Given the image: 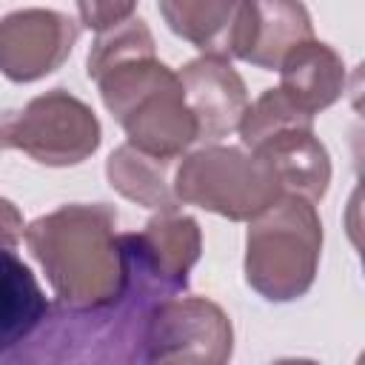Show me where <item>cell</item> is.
Listing matches in <instances>:
<instances>
[{
    "label": "cell",
    "mask_w": 365,
    "mask_h": 365,
    "mask_svg": "<svg viewBox=\"0 0 365 365\" xmlns=\"http://www.w3.org/2000/svg\"><path fill=\"white\" fill-rule=\"evenodd\" d=\"M248 222L245 282L268 302H291L308 294L322 251V222L314 202L282 194Z\"/></svg>",
    "instance_id": "obj_4"
},
{
    "label": "cell",
    "mask_w": 365,
    "mask_h": 365,
    "mask_svg": "<svg viewBox=\"0 0 365 365\" xmlns=\"http://www.w3.org/2000/svg\"><path fill=\"white\" fill-rule=\"evenodd\" d=\"M174 157H157L131 143H123L111 151L106 163V177L117 194L137 205L154 211H177L180 200L174 194Z\"/></svg>",
    "instance_id": "obj_16"
},
{
    "label": "cell",
    "mask_w": 365,
    "mask_h": 365,
    "mask_svg": "<svg viewBox=\"0 0 365 365\" xmlns=\"http://www.w3.org/2000/svg\"><path fill=\"white\" fill-rule=\"evenodd\" d=\"M177 77L182 86V97L197 123V140L214 143L237 131L248 108V91L242 77L234 71V66L225 57L202 54L185 63L177 71Z\"/></svg>",
    "instance_id": "obj_9"
},
{
    "label": "cell",
    "mask_w": 365,
    "mask_h": 365,
    "mask_svg": "<svg viewBox=\"0 0 365 365\" xmlns=\"http://www.w3.org/2000/svg\"><path fill=\"white\" fill-rule=\"evenodd\" d=\"M125 257L123 294L97 308L48 305L43 322L26 342L9 351V362H143V339L151 311L180 291L165 282L120 234Z\"/></svg>",
    "instance_id": "obj_2"
},
{
    "label": "cell",
    "mask_w": 365,
    "mask_h": 365,
    "mask_svg": "<svg viewBox=\"0 0 365 365\" xmlns=\"http://www.w3.org/2000/svg\"><path fill=\"white\" fill-rule=\"evenodd\" d=\"M174 194L185 205L248 222L285 191L277 171L259 154L234 145H205L177 163Z\"/></svg>",
    "instance_id": "obj_5"
},
{
    "label": "cell",
    "mask_w": 365,
    "mask_h": 365,
    "mask_svg": "<svg viewBox=\"0 0 365 365\" xmlns=\"http://www.w3.org/2000/svg\"><path fill=\"white\" fill-rule=\"evenodd\" d=\"M23 217L17 211V205L11 200H3L0 197V245H11L17 248L20 237H23Z\"/></svg>",
    "instance_id": "obj_18"
},
{
    "label": "cell",
    "mask_w": 365,
    "mask_h": 365,
    "mask_svg": "<svg viewBox=\"0 0 365 365\" xmlns=\"http://www.w3.org/2000/svg\"><path fill=\"white\" fill-rule=\"evenodd\" d=\"M279 88L302 106L308 114H317L334 106L345 91V63L342 57L319 40H302L279 63Z\"/></svg>",
    "instance_id": "obj_13"
},
{
    "label": "cell",
    "mask_w": 365,
    "mask_h": 365,
    "mask_svg": "<svg viewBox=\"0 0 365 365\" xmlns=\"http://www.w3.org/2000/svg\"><path fill=\"white\" fill-rule=\"evenodd\" d=\"M168 29L211 57H240L248 0H160Z\"/></svg>",
    "instance_id": "obj_11"
},
{
    "label": "cell",
    "mask_w": 365,
    "mask_h": 365,
    "mask_svg": "<svg viewBox=\"0 0 365 365\" xmlns=\"http://www.w3.org/2000/svg\"><path fill=\"white\" fill-rule=\"evenodd\" d=\"M314 37L308 9L299 0H248V23L240 60L277 71L282 57Z\"/></svg>",
    "instance_id": "obj_12"
},
{
    "label": "cell",
    "mask_w": 365,
    "mask_h": 365,
    "mask_svg": "<svg viewBox=\"0 0 365 365\" xmlns=\"http://www.w3.org/2000/svg\"><path fill=\"white\" fill-rule=\"evenodd\" d=\"M248 151L268 160L285 194H299L311 202L325 197L328 182H331V160L319 137H314V123L282 125L265 134Z\"/></svg>",
    "instance_id": "obj_10"
},
{
    "label": "cell",
    "mask_w": 365,
    "mask_h": 365,
    "mask_svg": "<svg viewBox=\"0 0 365 365\" xmlns=\"http://www.w3.org/2000/svg\"><path fill=\"white\" fill-rule=\"evenodd\" d=\"M86 66L131 145L180 160L197 140V123L182 97L180 77L157 60L154 37L143 20L128 17L100 31Z\"/></svg>",
    "instance_id": "obj_1"
},
{
    "label": "cell",
    "mask_w": 365,
    "mask_h": 365,
    "mask_svg": "<svg viewBox=\"0 0 365 365\" xmlns=\"http://www.w3.org/2000/svg\"><path fill=\"white\" fill-rule=\"evenodd\" d=\"M143 259L177 291L188 288V274L200 259L202 237L194 217L177 211H160L145 222L143 231L128 234Z\"/></svg>",
    "instance_id": "obj_14"
},
{
    "label": "cell",
    "mask_w": 365,
    "mask_h": 365,
    "mask_svg": "<svg viewBox=\"0 0 365 365\" xmlns=\"http://www.w3.org/2000/svg\"><path fill=\"white\" fill-rule=\"evenodd\" d=\"M23 240L60 305L97 308L123 294L125 257L114 208L103 202L60 205L26 225Z\"/></svg>",
    "instance_id": "obj_3"
},
{
    "label": "cell",
    "mask_w": 365,
    "mask_h": 365,
    "mask_svg": "<svg viewBox=\"0 0 365 365\" xmlns=\"http://www.w3.org/2000/svg\"><path fill=\"white\" fill-rule=\"evenodd\" d=\"M134 6H137V0H77L83 26L94 29L97 34L128 20Z\"/></svg>",
    "instance_id": "obj_17"
},
{
    "label": "cell",
    "mask_w": 365,
    "mask_h": 365,
    "mask_svg": "<svg viewBox=\"0 0 365 365\" xmlns=\"http://www.w3.org/2000/svg\"><path fill=\"white\" fill-rule=\"evenodd\" d=\"M0 145L23 151L40 165H77L97 151L100 123L83 100L54 88L0 114Z\"/></svg>",
    "instance_id": "obj_6"
},
{
    "label": "cell",
    "mask_w": 365,
    "mask_h": 365,
    "mask_svg": "<svg viewBox=\"0 0 365 365\" xmlns=\"http://www.w3.org/2000/svg\"><path fill=\"white\" fill-rule=\"evenodd\" d=\"M234 331L225 311L205 297H168L148 319L143 362L220 365L231 356Z\"/></svg>",
    "instance_id": "obj_7"
},
{
    "label": "cell",
    "mask_w": 365,
    "mask_h": 365,
    "mask_svg": "<svg viewBox=\"0 0 365 365\" xmlns=\"http://www.w3.org/2000/svg\"><path fill=\"white\" fill-rule=\"evenodd\" d=\"M77 23L54 9H20L0 20V74L34 83L57 71L77 43Z\"/></svg>",
    "instance_id": "obj_8"
},
{
    "label": "cell",
    "mask_w": 365,
    "mask_h": 365,
    "mask_svg": "<svg viewBox=\"0 0 365 365\" xmlns=\"http://www.w3.org/2000/svg\"><path fill=\"white\" fill-rule=\"evenodd\" d=\"M46 314L48 299L37 277L11 245H0V359L26 342Z\"/></svg>",
    "instance_id": "obj_15"
}]
</instances>
